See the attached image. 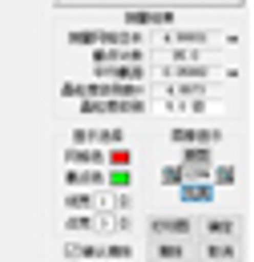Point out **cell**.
I'll return each instance as SVG.
<instances>
[]
</instances>
